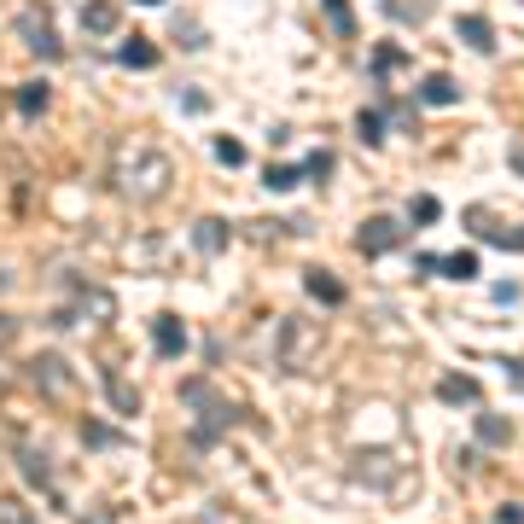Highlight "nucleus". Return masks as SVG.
Masks as SVG:
<instances>
[{
  "mask_svg": "<svg viewBox=\"0 0 524 524\" xmlns=\"http://www.w3.org/2000/svg\"><path fill=\"white\" fill-rule=\"evenodd\" d=\"M18 35H24V47L42 58V65H58V58H65V42H58L53 18H47V0H29L24 12H18Z\"/></svg>",
  "mask_w": 524,
  "mask_h": 524,
  "instance_id": "nucleus-4",
  "label": "nucleus"
},
{
  "mask_svg": "<svg viewBox=\"0 0 524 524\" xmlns=\"http://www.w3.org/2000/svg\"><path fill=\"white\" fill-rule=\"evenodd\" d=\"M402 239H408V227H402L397 216H367V221H361V234H356V245L367 250V257H385V250H397Z\"/></svg>",
  "mask_w": 524,
  "mask_h": 524,
  "instance_id": "nucleus-5",
  "label": "nucleus"
},
{
  "mask_svg": "<svg viewBox=\"0 0 524 524\" xmlns=\"http://www.w3.org/2000/svg\"><path fill=\"white\" fill-rule=\"evenodd\" d=\"M408 221H414V227H431V221H443V204L431 193H420L414 204H408Z\"/></svg>",
  "mask_w": 524,
  "mask_h": 524,
  "instance_id": "nucleus-18",
  "label": "nucleus"
},
{
  "mask_svg": "<svg viewBox=\"0 0 524 524\" xmlns=\"http://www.w3.org/2000/svg\"><path fill=\"white\" fill-rule=\"evenodd\" d=\"M135 6H164V0H135Z\"/></svg>",
  "mask_w": 524,
  "mask_h": 524,
  "instance_id": "nucleus-33",
  "label": "nucleus"
},
{
  "mask_svg": "<svg viewBox=\"0 0 524 524\" xmlns=\"http://www.w3.org/2000/svg\"><path fill=\"white\" fill-rule=\"evenodd\" d=\"M82 437H88V443H94V449H105V443H123V437H117V431H105V426H94V420H88V426H82Z\"/></svg>",
  "mask_w": 524,
  "mask_h": 524,
  "instance_id": "nucleus-27",
  "label": "nucleus"
},
{
  "mask_svg": "<svg viewBox=\"0 0 524 524\" xmlns=\"http://www.w3.org/2000/svg\"><path fill=\"white\" fill-rule=\"evenodd\" d=\"M501 524H524V501H507V507H501Z\"/></svg>",
  "mask_w": 524,
  "mask_h": 524,
  "instance_id": "nucleus-31",
  "label": "nucleus"
},
{
  "mask_svg": "<svg viewBox=\"0 0 524 524\" xmlns=\"http://www.w3.org/2000/svg\"><path fill=\"white\" fill-rule=\"evenodd\" d=\"M455 35L466 47H478V53H496V24H489L483 12H460L455 18Z\"/></svg>",
  "mask_w": 524,
  "mask_h": 524,
  "instance_id": "nucleus-6",
  "label": "nucleus"
},
{
  "mask_svg": "<svg viewBox=\"0 0 524 524\" xmlns=\"http://www.w3.org/2000/svg\"><path fill=\"white\" fill-rule=\"evenodd\" d=\"M29 385L42 390L53 408H70V402H76V367H70L58 350H42V356L29 361Z\"/></svg>",
  "mask_w": 524,
  "mask_h": 524,
  "instance_id": "nucleus-3",
  "label": "nucleus"
},
{
  "mask_svg": "<svg viewBox=\"0 0 524 524\" xmlns=\"http://www.w3.org/2000/svg\"><path fill=\"white\" fill-rule=\"evenodd\" d=\"M478 443H489V449H507L512 443V426L501 414H478Z\"/></svg>",
  "mask_w": 524,
  "mask_h": 524,
  "instance_id": "nucleus-16",
  "label": "nucleus"
},
{
  "mask_svg": "<svg viewBox=\"0 0 524 524\" xmlns=\"http://www.w3.org/2000/svg\"><path fill=\"white\" fill-rule=\"evenodd\" d=\"M361 146H379V140H385V111H361Z\"/></svg>",
  "mask_w": 524,
  "mask_h": 524,
  "instance_id": "nucleus-23",
  "label": "nucleus"
},
{
  "mask_svg": "<svg viewBox=\"0 0 524 524\" xmlns=\"http://www.w3.org/2000/svg\"><path fill=\"white\" fill-rule=\"evenodd\" d=\"M175 187V164L158 140L128 135L117 152H111V193L128 198V204H158V198Z\"/></svg>",
  "mask_w": 524,
  "mask_h": 524,
  "instance_id": "nucleus-1",
  "label": "nucleus"
},
{
  "mask_svg": "<svg viewBox=\"0 0 524 524\" xmlns=\"http://www.w3.org/2000/svg\"><path fill=\"white\" fill-rule=\"evenodd\" d=\"M105 397L117 402V414H135V408H140V390L128 385V379H123V373H117V367L105 373Z\"/></svg>",
  "mask_w": 524,
  "mask_h": 524,
  "instance_id": "nucleus-13",
  "label": "nucleus"
},
{
  "mask_svg": "<svg viewBox=\"0 0 524 524\" xmlns=\"http://www.w3.org/2000/svg\"><path fill=\"white\" fill-rule=\"evenodd\" d=\"M437 397L443 402H478V379H466V373H443V379H437Z\"/></svg>",
  "mask_w": 524,
  "mask_h": 524,
  "instance_id": "nucleus-14",
  "label": "nucleus"
},
{
  "mask_svg": "<svg viewBox=\"0 0 524 524\" xmlns=\"http://www.w3.org/2000/svg\"><path fill=\"white\" fill-rule=\"evenodd\" d=\"M408 65V53L402 47H373V76H390V70Z\"/></svg>",
  "mask_w": 524,
  "mask_h": 524,
  "instance_id": "nucleus-22",
  "label": "nucleus"
},
{
  "mask_svg": "<svg viewBox=\"0 0 524 524\" xmlns=\"http://www.w3.org/2000/svg\"><path fill=\"white\" fill-rule=\"evenodd\" d=\"M18 466H24V478L35 483V489H47V483H53V472H47V460L35 455V449H24V455H18Z\"/></svg>",
  "mask_w": 524,
  "mask_h": 524,
  "instance_id": "nucleus-20",
  "label": "nucleus"
},
{
  "mask_svg": "<svg viewBox=\"0 0 524 524\" xmlns=\"http://www.w3.org/2000/svg\"><path fill=\"white\" fill-rule=\"evenodd\" d=\"M320 6H327V18H332L338 35H356V12H350V0H320Z\"/></svg>",
  "mask_w": 524,
  "mask_h": 524,
  "instance_id": "nucleus-21",
  "label": "nucleus"
},
{
  "mask_svg": "<svg viewBox=\"0 0 524 524\" xmlns=\"http://www.w3.org/2000/svg\"><path fill=\"white\" fill-rule=\"evenodd\" d=\"M512 169H519V175H524V146H512Z\"/></svg>",
  "mask_w": 524,
  "mask_h": 524,
  "instance_id": "nucleus-32",
  "label": "nucleus"
},
{
  "mask_svg": "<svg viewBox=\"0 0 524 524\" xmlns=\"http://www.w3.org/2000/svg\"><path fill=\"white\" fill-rule=\"evenodd\" d=\"M216 164L239 169V164H245V146H239V140H227V135H216Z\"/></svg>",
  "mask_w": 524,
  "mask_h": 524,
  "instance_id": "nucleus-25",
  "label": "nucleus"
},
{
  "mask_svg": "<svg viewBox=\"0 0 524 524\" xmlns=\"http://www.w3.org/2000/svg\"><path fill=\"white\" fill-rule=\"evenodd\" d=\"M304 286H309V297H315V304H327V309H338V304H344V286H338V280H332L327 268H309V274H304Z\"/></svg>",
  "mask_w": 524,
  "mask_h": 524,
  "instance_id": "nucleus-11",
  "label": "nucleus"
},
{
  "mask_svg": "<svg viewBox=\"0 0 524 524\" xmlns=\"http://www.w3.org/2000/svg\"><path fill=\"white\" fill-rule=\"evenodd\" d=\"M12 338H18V320H12V315H6V309H0V350L12 344Z\"/></svg>",
  "mask_w": 524,
  "mask_h": 524,
  "instance_id": "nucleus-29",
  "label": "nucleus"
},
{
  "mask_svg": "<svg viewBox=\"0 0 524 524\" xmlns=\"http://www.w3.org/2000/svg\"><path fill=\"white\" fill-rule=\"evenodd\" d=\"M82 29L88 35H117V0H88L82 6Z\"/></svg>",
  "mask_w": 524,
  "mask_h": 524,
  "instance_id": "nucleus-9",
  "label": "nucleus"
},
{
  "mask_svg": "<svg viewBox=\"0 0 524 524\" xmlns=\"http://www.w3.org/2000/svg\"><path fill=\"white\" fill-rule=\"evenodd\" d=\"M175 29H181V47H198V24H193V18H181Z\"/></svg>",
  "mask_w": 524,
  "mask_h": 524,
  "instance_id": "nucleus-30",
  "label": "nucleus"
},
{
  "mask_svg": "<svg viewBox=\"0 0 524 524\" xmlns=\"http://www.w3.org/2000/svg\"><path fill=\"white\" fill-rule=\"evenodd\" d=\"M420 99H426V105H455V99H460V82L437 70V76H426V82H420Z\"/></svg>",
  "mask_w": 524,
  "mask_h": 524,
  "instance_id": "nucleus-12",
  "label": "nucleus"
},
{
  "mask_svg": "<svg viewBox=\"0 0 524 524\" xmlns=\"http://www.w3.org/2000/svg\"><path fill=\"white\" fill-rule=\"evenodd\" d=\"M152 344H158V356H169V361H175L181 350H187V327H181L175 315H164V320L152 327Z\"/></svg>",
  "mask_w": 524,
  "mask_h": 524,
  "instance_id": "nucleus-10",
  "label": "nucleus"
},
{
  "mask_svg": "<svg viewBox=\"0 0 524 524\" xmlns=\"http://www.w3.org/2000/svg\"><path fill=\"white\" fill-rule=\"evenodd\" d=\"M304 175H309V181H327V175H332V152H309Z\"/></svg>",
  "mask_w": 524,
  "mask_h": 524,
  "instance_id": "nucleus-26",
  "label": "nucleus"
},
{
  "mask_svg": "<svg viewBox=\"0 0 524 524\" xmlns=\"http://www.w3.org/2000/svg\"><path fill=\"white\" fill-rule=\"evenodd\" d=\"M47 99H53V94H47V82H24V88L12 94V105H18V117H42Z\"/></svg>",
  "mask_w": 524,
  "mask_h": 524,
  "instance_id": "nucleus-15",
  "label": "nucleus"
},
{
  "mask_svg": "<svg viewBox=\"0 0 524 524\" xmlns=\"http://www.w3.org/2000/svg\"><path fill=\"white\" fill-rule=\"evenodd\" d=\"M0 524H35V512H29L18 496H0Z\"/></svg>",
  "mask_w": 524,
  "mask_h": 524,
  "instance_id": "nucleus-24",
  "label": "nucleus"
},
{
  "mask_svg": "<svg viewBox=\"0 0 524 524\" xmlns=\"http://www.w3.org/2000/svg\"><path fill=\"white\" fill-rule=\"evenodd\" d=\"M320 344H327V327H320L315 315H286L274 332V361L286 373H304L309 361L320 356Z\"/></svg>",
  "mask_w": 524,
  "mask_h": 524,
  "instance_id": "nucleus-2",
  "label": "nucleus"
},
{
  "mask_svg": "<svg viewBox=\"0 0 524 524\" xmlns=\"http://www.w3.org/2000/svg\"><path fill=\"white\" fill-rule=\"evenodd\" d=\"M414 274H443V257H431V250H420V257H414Z\"/></svg>",
  "mask_w": 524,
  "mask_h": 524,
  "instance_id": "nucleus-28",
  "label": "nucleus"
},
{
  "mask_svg": "<svg viewBox=\"0 0 524 524\" xmlns=\"http://www.w3.org/2000/svg\"><path fill=\"white\" fill-rule=\"evenodd\" d=\"M193 250H198V257H221V250H227V221H221V216L193 221Z\"/></svg>",
  "mask_w": 524,
  "mask_h": 524,
  "instance_id": "nucleus-7",
  "label": "nucleus"
},
{
  "mask_svg": "<svg viewBox=\"0 0 524 524\" xmlns=\"http://www.w3.org/2000/svg\"><path fill=\"white\" fill-rule=\"evenodd\" d=\"M297 181H304V169H297V164H268V169H262V187H274V193H291Z\"/></svg>",
  "mask_w": 524,
  "mask_h": 524,
  "instance_id": "nucleus-17",
  "label": "nucleus"
},
{
  "mask_svg": "<svg viewBox=\"0 0 524 524\" xmlns=\"http://www.w3.org/2000/svg\"><path fill=\"white\" fill-rule=\"evenodd\" d=\"M117 65L123 70H152L158 65V42L152 35H128V42L117 47Z\"/></svg>",
  "mask_w": 524,
  "mask_h": 524,
  "instance_id": "nucleus-8",
  "label": "nucleus"
},
{
  "mask_svg": "<svg viewBox=\"0 0 524 524\" xmlns=\"http://www.w3.org/2000/svg\"><path fill=\"white\" fill-rule=\"evenodd\" d=\"M443 274L449 280H478V257H472V250H455V257H443Z\"/></svg>",
  "mask_w": 524,
  "mask_h": 524,
  "instance_id": "nucleus-19",
  "label": "nucleus"
}]
</instances>
